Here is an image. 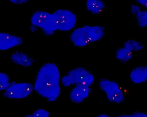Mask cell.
Masks as SVG:
<instances>
[{"label": "cell", "instance_id": "obj_1", "mask_svg": "<svg viewBox=\"0 0 147 117\" xmlns=\"http://www.w3.org/2000/svg\"><path fill=\"white\" fill-rule=\"evenodd\" d=\"M60 73L57 65L53 63L44 64L37 74L34 89L48 101L55 100L59 95Z\"/></svg>", "mask_w": 147, "mask_h": 117}, {"label": "cell", "instance_id": "obj_2", "mask_svg": "<svg viewBox=\"0 0 147 117\" xmlns=\"http://www.w3.org/2000/svg\"><path fill=\"white\" fill-rule=\"evenodd\" d=\"M105 29L101 26L85 25L74 29L70 39L76 46L84 47L101 39L105 35Z\"/></svg>", "mask_w": 147, "mask_h": 117}, {"label": "cell", "instance_id": "obj_3", "mask_svg": "<svg viewBox=\"0 0 147 117\" xmlns=\"http://www.w3.org/2000/svg\"><path fill=\"white\" fill-rule=\"evenodd\" d=\"M94 80V77L90 72L82 67L74 68L61 79L62 84L65 86L74 84H82L90 86Z\"/></svg>", "mask_w": 147, "mask_h": 117}, {"label": "cell", "instance_id": "obj_4", "mask_svg": "<svg viewBox=\"0 0 147 117\" xmlns=\"http://www.w3.org/2000/svg\"><path fill=\"white\" fill-rule=\"evenodd\" d=\"M52 15L57 30L67 31L75 26L77 18L75 14L70 11L59 9Z\"/></svg>", "mask_w": 147, "mask_h": 117}, {"label": "cell", "instance_id": "obj_5", "mask_svg": "<svg viewBox=\"0 0 147 117\" xmlns=\"http://www.w3.org/2000/svg\"><path fill=\"white\" fill-rule=\"evenodd\" d=\"M32 24L40 28L43 34L47 36L52 35L57 30L51 14L44 11L38 10L32 15Z\"/></svg>", "mask_w": 147, "mask_h": 117}, {"label": "cell", "instance_id": "obj_6", "mask_svg": "<svg viewBox=\"0 0 147 117\" xmlns=\"http://www.w3.org/2000/svg\"><path fill=\"white\" fill-rule=\"evenodd\" d=\"M98 85L100 89L106 94L110 101L119 103L124 100V94L115 82L106 78H103L99 80Z\"/></svg>", "mask_w": 147, "mask_h": 117}, {"label": "cell", "instance_id": "obj_7", "mask_svg": "<svg viewBox=\"0 0 147 117\" xmlns=\"http://www.w3.org/2000/svg\"><path fill=\"white\" fill-rule=\"evenodd\" d=\"M33 86L27 82L11 83L3 93L4 96L9 99H20L26 98L32 92Z\"/></svg>", "mask_w": 147, "mask_h": 117}, {"label": "cell", "instance_id": "obj_8", "mask_svg": "<svg viewBox=\"0 0 147 117\" xmlns=\"http://www.w3.org/2000/svg\"><path fill=\"white\" fill-rule=\"evenodd\" d=\"M23 42V39L21 37L6 33H0V51L20 45Z\"/></svg>", "mask_w": 147, "mask_h": 117}, {"label": "cell", "instance_id": "obj_9", "mask_svg": "<svg viewBox=\"0 0 147 117\" xmlns=\"http://www.w3.org/2000/svg\"><path fill=\"white\" fill-rule=\"evenodd\" d=\"M90 91L89 86L82 84H76L70 92V98L74 103H80L88 97Z\"/></svg>", "mask_w": 147, "mask_h": 117}, {"label": "cell", "instance_id": "obj_10", "mask_svg": "<svg viewBox=\"0 0 147 117\" xmlns=\"http://www.w3.org/2000/svg\"><path fill=\"white\" fill-rule=\"evenodd\" d=\"M10 57L14 63L26 67L32 66L34 62L33 58L20 51H16L12 53Z\"/></svg>", "mask_w": 147, "mask_h": 117}, {"label": "cell", "instance_id": "obj_11", "mask_svg": "<svg viewBox=\"0 0 147 117\" xmlns=\"http://www.w3.org/2000/svg\"><path fill=\"white\" fill-rule=\"evenodd\" d=\"M130 77L131 80L136 83L145 82L147 78V67L141 65L134 68L131 72Z\"/></svg>", "mask_w": 147, "mask_h": 117}, {"label": "cell", "instance_id": "obj_12", "mask_svg": "<svg viewBox=\"0 0 147 117\" xmlns=\"http://www.w3.org/2000/svg\"><path fill=\"white\" fill-rule=\"evenodd\" d=\"M86 7L87 9L93 14H99L102 12L105 7L103 2L100 0H88Z\"/></svg>", "mask_w": 147, "mask_h": 117}, {"label": "cell", "instance_id": "obj_13", "mask_svg": "<svg viewBox=\"0 0 147 117\" xmlns=\"http://www.w3.org/2000/svg\"><path fill=\"white\" fill-rule=\"evenodd\" d=\"M115 55L118 60L123 62H126L131 58L132 52L125 47H120L116 50Z\"/></svg>", "mask_w": 147, "mask_h": 117}, {"label": "cell", "instance_id": "obj_14", "mask_svg": "<svg viewBox=\"0 0 147 117\" xmlns=\"http://www.w3.org/2000/svg\"><path fill=\"white\" fill-rule=\"evenodd\" d=\"M124 47L131 51H141L144 48V45L141 42L132 39L125 41L124 43Z\"/></svg>", "mask_w": 147, "mask_h": 117}, {"label": "cell", "instance_id": "obj_15", "mask_svg": "<svg viewBox=\"0 0 147 117\" xmlns=\"http://www.w3.org/2000/svg\"><path fill=\"white\" fill-rule=\"evenodd\" d=\"M136 16L138 26L141 28H144L147 24V12L140 11Z\"/></svg>", "mask_w": 147, "mask_h": 117}, {"label": "cell", "instance_id": "obj_16", "mask_svg": "<svg viewBox=\"0 0 147 117\" xmlns=\"http://www.w3.org/2000/svg\"><path fill=\"white\" fill-rule=\"evenodd\" d=\"M11 84L9 76L4 72H0V90H5Z\"/></svg>", "mask_w": 147, "mask_h": 117}, {"label": "cell", "instance_id": "obj_17", "mask_svg": "<svg viewBox=\"0 0 147 117\" xmlns=\"http://www.w3.org/2000/svg\"><path fill=\"white\" fill-rule=\"evenodd\" d=\"M49 113L47 110L42 109H37L33 113V117H49Z\"/></svg>", "mask_w": 147, "mask_h": 117}, {"label": "cell", "instance_id": "obj_18", "mask_svg": "<svg viewBox=\"0 0 147 117\" xmlns=\"http://www.w3.org/2000/svg\"><path fill=\"white\" fill-rule=\"evenodd\" d=\"M130 10L132 15L136 16L140 11V8L137 5L133 4L131 6Z\"/></svg>", "mask_w": 147, "mask_h": 117}, {"label": "cell", "instance_id": "obj_19", "mask_svg": "<svg viewBox=\"0 0 147 117\" xmlns=\"http://www.w3.org/2000/svg\"><path fill=\"white\" fill-rule=\"evenodd\" d=\"M131 115V117H147L146 114L141 112H136Z\"/></svg>", "mask_w": 147, "mask_h": 117}, {"label": "cell", "instance_id": "obj_20", "mask_svg": "<svg viewBox=\"0 0 147 117\" xmlns=\"http://www.w3.org/2000/svg\"><path fill=\"white\" fill-rule=\"evenodd\" d=\"M136 1L138 3L143 5L146 7H147V1L146 0H137Z\"/></svg>", "mask_w": 147, "mask_h": 117}, {"label": "cell", "instance_id": "obj_21", "mask_svg": "<svg viewBox=\"0 0 147 117\" xmlns=\"http://www.w3.org/2000/svg\"><path fill=\"white\" fill-rule=\"evenodd\" d=\"M10 1L16 4H21L25 3L27 2V0H10Z\"/></svg>", "mask_w": 147, "mask_h": 117}, {"label": "cell", "instance_id": "obj_22", "mask_svg": "<svg viewBox=\"0 0 147 117\" xmlns=\"http://www.w3.org/2000/svg\"><path fill=\"white\" fill-rule=\"evenodd\" d=\"M30 29L32 32H34L37 30V27L36 26L32 24L30 26Z\"/></svg>", "mask_w": 147, "mask_h": 117}, {"label": "cell", "instance_id": "obj_23", "mask_svg": "<svg viewBox=\"0 0 147 117\" xmlns=\"http://www.w3.org/2000/svg\"><path fill=\"white\" fill-rule=\"evenodd\" d=\"M96 117H111L106 114H101L97 115Z\"/></svg>", "mask_w": 147, "mask_h": 117}, {"label": "cell", "instance_id": "obj_24", "mask_svg": "<svg viewBox=\"0 0 147 117\" xmlns=\"http://www.w3.org/2000/svg\"><path fill=\"white\" fill-rule=\"evenodd\" d=\"M117 117H131V114H122Z\"/></svg>", "mask_w": 147, "mask_h": 117}, {"label": "cell", "instance_id": "obj_25", "mask_svg": "<svg viewBox=\"0 0 147 117\" xmlns=\"http://www.w3.org/2000/svg\"><path fill=\"white\" fill-rule=\"evenodd\" d=\"M21 117H33L32 115H28L24 116Z\"/></svg>", "mask_w": 147, "mask_h": 117}]
</instances>
